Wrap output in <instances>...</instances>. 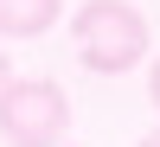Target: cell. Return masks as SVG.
<instances>
[{"mask_svg":"<svg viewBox=\"0 0 160 147\" xmlns=\"http://www.w3.org/2000/svg\"><path fill=\"white\" fill-rule=\"evenodd\" d=\"M148 19H141V7H128V0H83V7L71 13V45L77 58H83V71L96 77H122L135 71L141 58H148Z\"/></svg>","mask_w":160,"mask_h":147,"instance_id":"cell-1","label":"cell"},{"mask_svg":"<svg viewBox=\"0 0 160 147\" xmlns=\"http://www.w3.org/2000/svg\"><path fill=\"white\" fill-rule=\"evenodd\" d=\"M71 135V96L51 77H7L0 90V141L7 147H58Z\"/></svg>","mask_w":160,"mask_h":147,"instance_id":"cell-2","label":"cell"},{"mask_svg":"<svg viewBox=\"0 0 160 147\" xmlns=\"http://www.w3.org/2000/svg\"><path fill=\"white\" fill-rule=\"evenodd\" d=\"M64 0H0V38H38L51 32Z\"/></svg>","mask_w":160,"mask_h":147,"instance_id":"cell-3","label":"cell"},{"mask_svg":"<svg viewBox=\"0 0 160 147\" xmlns=\"http://www.w3.org/2000/svg\"><path fill=\"white\" fill-rule=\"evenodd\" d=\"M148 102L160 109V58H154V71H148Z\"/></svg>","mask_w":160,"mask_h":147,"instance_id":"cell-4","label":"cell"},{"mask_svg":"<svg viewBox=\"0 0 160 147\" xmlns=\"http://www.w3.org/2000/svg\"><path fill=\"white\" fill-rule=\"evenodd\" d=\"M7 77H13V64H7V51H0V90H7Z\"/></svg>","mask_w":160,"mask_h":147,"instance_id":"cell-5","label":"cell"},{"mask_svg":"<svg viewBox=\"0 0 160 147\" xmlns=\"http://www.w3.org/2000/svg\"><path fill=\"white\" fill-rule=\"evenodd\" d=\"M141 147H160V135H148V141H141Z\"/></svg>","mask_w":160,"mask_h":147,"instance_id":"cell-6","label":"cell"}]
</instances>
